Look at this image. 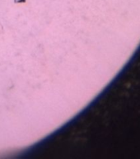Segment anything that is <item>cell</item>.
Returning a JSON list of instances; mask_svg holds the SVG:
<instances>
[{"mask_svg":"<svg viewBox=\"0 0 140 159\" xmlns=\"http://www.w3.org/2000/svg\"><path fill=\"white\" fill-rule=\"evenodd\" d=\"M15 2H26V0H14Z\"/></svg>","mask_w":140,"mask_h":159,"instance_id":"2","label":"cell"},{"mask_svg":"<svg viewBox=\"0 0 140 159\" xmlns=\"http://www.w3.org/2000/svg\"><path fill=\"white\" fill-rule=\"evenodd\" d=\"M3 33H4V29H3L2 25L0 23V34H3Z\"/></svg>","mask_w":140,"mask_h":159,"instance_id":"1","label":"cell"}]
</instances>
